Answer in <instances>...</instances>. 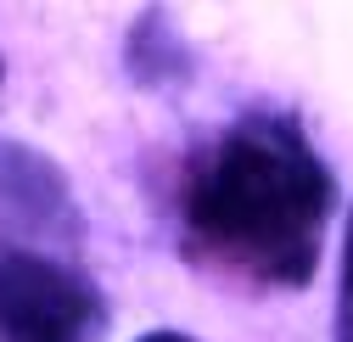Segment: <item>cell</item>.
<instances>
[{"label": "cell", "instance_id": "cell-1", "mask_svg": "<svg viewBox=\"0 0 353 342\" xmlns=\"http://www.w3.org/2000/svg\"><path fill=\"white\" fill-rule=\"evenodd\" d=\"M336 180L292 112H241L180 180V241L191 259L258 286H308L325 252Z\"/></svg>", "mask_w": 353, "mask_h": 342}, {"label": "cell", "instance_id": "cell-2", "mask_svg": "<svg viewBox=\"0 0 353 342\" xmlns=\"http://www.w3.org/2000/svg\"><path fill=\"white\" fill-rule=\"evenodd\" d=\"M107 297L73 264L0 236V342H101Z\"/></svg>", "mask_w": 353, "mask_h": 342}, {"label": "cell", "instance_id": "cell-3", "mask_svg": "<svg viewBox=\"0 0 353 342\" xmlns=\"http://www.w3.org/2000/svg\"><path fill=\"white\" fill-rule=\"evenodd\" d=\"M0 225L17 241H79V208L68 174L23 141H0Z\"/></svg>", "mask_w": 353, "mask_h": 342}, {"label": "cell", "instance_id": "cell-4", "mask_svg": "<svg viewBox=\"0 0 353 342\" xmlns=\"http://www.w3.org/2000/svg\"><path fill=\"white\" fill-rule=\"evenodd\" d=\"M123 68H129L135 84H146V90H174V84L191 79V46L180 39V28L168 23L163 6H146L141 23L129 28Z\"/></svg>", "mask_w": 353, "mask_h": 342}, {"label": "cell", "instance_id": "cell-5", "mask_svg": "<svg viewBox=\"0 0 353 342\" xmlns=\"http://www.w3.org/2000/svg\"><path fill=\"white\" fill-rule=\"evenodd\" d=\"M336 342H353V213L342 241V292H336Z\"/></svg>", "mask_w": 353, "mask_h": 342}, {"label": "cell", "instance_id": "cell-6", "mask_svg": "<svg viewBox=\"0 0 353 342\" xmlns=\"http://www.w3.org/2000/svg\"><path fill=\"white\" fill-rule=\"evenodd\" d=\"M135 342H191V336H180V331H146V336H135Z\"/></svg>", "mask_w": 353, "mask_h": 342}, {"label": "cell", "instance_id": "cell-7", "mask_svg": "<svg viewBox=\"0 0 353 342\" xmlns=\"http://www.w3.org/2000/svg\"><path fill=\"white\" fill-rule=\"evenodd\" d=\"M0 79H6V62H0Z\"/></svg>", "mask_w": 353, "mask_h": 342}]
</instances>
